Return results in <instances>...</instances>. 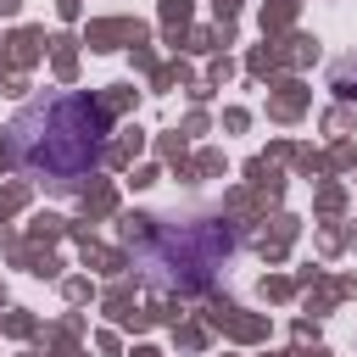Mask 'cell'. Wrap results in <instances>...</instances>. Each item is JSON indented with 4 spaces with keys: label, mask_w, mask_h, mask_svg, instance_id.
<instances>
[{
    "label": "cell",
    "mask_w": 357,
    "mask_h": 357,
    "mask_svg": "<svg viewBox=\"0 0 357 357\" xmlns=\"http://www.w3.org/2000/svg\"><path fill=\"white\" fill-rule=\"evenodd\" d=\"M22 123H39V134L17 128V156L45 178H78L84 167H95L106 145V106L89 95H56L22 112Z\"/></svg>",
    "instance_id": "1"
}]
</instances>
